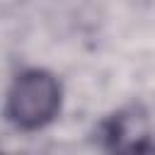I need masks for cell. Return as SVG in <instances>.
<instances>
[{
	"label": "cell",
	"mask_w": 155,
	"mask_h": 155,
	"mask_svg": "<svg viewBox=\"0 0 155 155\" xmlns=\"http://www.w3.org/2000/svg\"><path fill=\"white\" fill-rule=\"evenodd\" d=\"M61 107V87L53 75L44 70H27L19 75L7 97L10 119L24 128L34 131L46 126Z\"/></svg>",
	"instance_id": "obj_1"
}]
</instances>
